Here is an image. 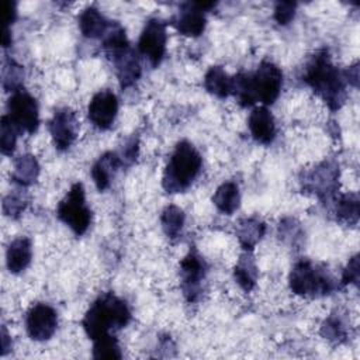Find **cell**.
I'll return each mask as SVG.
<instances>
[{"mask_svg": "<svg viewBox=\"0 0 360 360\" xmlns=\"http://www.w3.org/2000/svg\"><path fill=\"white\" fill-rule=\"evenodd\" d=\"M302 82L318 94L326 105L336 111L346 100V77L330 60L326 49L316 51L307 62L302 72Z\"/></svg>", "mask_w": 360, "mask_h": 360, "instance_id": "cell-1", "label": "cell"}, {"mask_svg": "<svg viewBox=\"0 0 360 360\" xmlns=\"http://www.w3.org/2000/svg\"><path fill=\"white\" fill-rule=\"evenodd\" d=\"M131 321L128 304L112 292L101 294L87 309L82 325L87 336L94 340L111 330L125 328Z\"/></svg>", "mask_w": 360, "mask_h": 360, "instance_id": "cell-2", "label": "cell"}, {"mask_svg": "<svg viewBox=\"0 0 360 360\" xmlns=\"http://www.w3.org/2000/svg\"><path fill=\"white\" fill-rule=\"evenodd\" d=\"M202 167V158L188 141H180L165 167L162 186L167 193H183L197 179Z\"/></svg>", "mask_w": 360, "mask_h": 360, "instance_id": "cell-3", "label": "cell"}, {"mask_svg": "<svg viewBox=\"0 0 360 360\" xmlns=\"http://www.w3.org/2000/svg\"><path fill=\"white\" fill-rule=\"evenodd\" d=\"M288 284L294 294L312 298L328 295L338 287L332 276L323 267L308 259H301L292 266Z\"/></svg>", "mask_w": 360, "mask_h": 360, "instance_id": "cell-4", "label": "cell"}, {"mask_svg": "<svg viewBox=\"0 0 360 360\" xmlns=\"http://www.w3.org/2000/svg\"><path fill=\"white\" fill-rule=\"evenodd\" d=\"M56 217L77 236L86 233L91 222V211L87 207L84 187L82 183L72 184L68 194L58 204Z\"/></svg>", "mask_w": 360, "mask_h": 360, "instance_id": "cell-5", "label": "cell"}, {"mask_svg": "<svg viewBox=\"0 0 360 360\" xmlns=\"http://www.w3.org/2000/svg\"><path fill=\"white\" fill-rule=\"evenodd\" d=\"M283 87V72L271 60H262L256 72L249 73V89L255 103L271 105Z\"/></svg>", "mask_w": 360, "mask_h": 360, "instance_id": "cell-6", "label": "cell"}, {"mask_svg": "<svg viewBox=\"0 0 360 360\" xmlns=\"http://www.w3.org/2000/svg\"><path fill=\"white\" fill-rule=\"evenodd\" d=\"M301 187L321 201L326 202L335 197L339 187V166L335 160H323L312 169L302 172Z\"/></svg>", "mask_w": 360, "mask_h": 360, "instance_id": "cell-7", "label": "cell"}, {"mask_svg": "<svg viewBox=\"0 0 360 360\" xmlns=\"http://www.w3.org/2000/svg\"><path fill=\"white\" fill-rule=\"evenodd\" d=\"M207 270V262L195 246H191L188 253L180 262V285L188 302H195L201 298Z\"/></svg>", "mask_w": 360, "mask_h": 360, "instance_id": "cell-8", "label": "cell"}, {"mask_svg": "<svg viewBox=\"0 0 360 360\" xmlns=\"http://www.w3.org/2000/svg\"><path fill=\"white\" fill-rule=\"evenodd\" d=\"M7 117L20 129V132L34 134L39 125L38 103L24 89L11 93L7 101Z\"/></svg>", "mask_w": 360, "mask_h": 360, "instance_id": "cell-9", "label": "cell"}, {"mask_svg": "<svg viewBox=\"0 0 360 360\" xmlns=\"http://www.w3.org/2000/svg\"><path fill=\"white\" fill-rule=\"evenodd\" d=\"M166 41H167L166 22L156 17L149 18L145 22L143 30L141 32V37L138 41V51L155 68L162 62L165 56Z\"/></svg>", "mask_w": 360, "mask_h": 360, "instance_id": "cell-10", "label": "cell"}, {"mask_svg": "<svg viewBox=\"0 0 360 360\" xmlns=\"http://www.w3.org/2000/svg\"><path fill=\"white\" fill-rule=\"evenodd\" d=\"M79 120L76 112L69 107L55 110L48 122V129L52 136L53 145L58 150H66L76 141L79 134Z\"/></svg>", "mask_w": 360, "mask_h": 360, "instance_id": "cell-11", "label": "cell"}, {"mask_svg": "<svg viewBox=\"0 0 360 360\" xmlns=\"http://www.w3.org/2000/svg\"><path fill=\"white\" fill-rule=\"evenodd\" d=\"M25 328L28 336L35 342L51 339L58 328L56 311L44 302L34 304L27 312Z\"/></svg>", "mask_w": 360, "mask_h": 360, "instance_id": "cell-12", "label": "cell"}, {"mask_svg": "<svg viewBox=\"0 0 360 360\" xmlns=\"http://www.w3.org/2000/svg\"><path fill=\"white\" fill-rule=\"evenodd\" d=\"M117 112H118L117 96L108 89L97 91L91 97L87 107L89 120L96 128L101 131L108 129L112 125L117 117Z\"/></svg>", "mask_w": 360, "mask_h": 360, "instance_id": "cell-13", "label": "cell"}, {"mask_svg": "<svg viewBox=\"0 0 360 360\" xmlns=\"http://www.w3.org/2000/svg\"><path fill=\"white\" fill-rule=\"evenodd\" d=\"M115 68V73L122 89L132 86L141 76L142 68L139 62L138 52L129 46L118 51L117 53L108 56Z\"/></svg>", "mask_w": 360, "mask_h": 360, "instance_id": "cell-14", "label": "cell"}, {"mask_svg": "<svg viewBox=\"0 0 360 360\" xmlns=\"http://www.w3.org/2000/svg\"><path fill=\"white\" fill-rule=\"evenodd\" d=\"M172 24L181 35L198 37L205 30V11H202L195 1L183 3L177 15L172 20Z\"/></svg>", "mask_w": 360, "mask_h": 360, "instance_id": "cell-15", "label": "cell"}, {"mask_svg": "<svg viewBox=\"0 0 360 360\" xmlns=\"http://www.w3.org/2000/svg\"><path fill=\"white\" fill-rule=\"evenodd\" d=\"M252 138L263 145H269L276 138V122L270 110L264 105L255 107L248 118Z\"/></svg>", "mask_w": 360, "mask_h": 360, "instance_id": "cell-16", "label": "cell"}, {"mask_svg": "<svg viewBox=\"0 0 360 360\" xmlns=\"http://www.w3.org/2000/svg\"><path fill=\"white\" fill-rule=\"evenodd\" d=\"M120 166H122V160L115 152H105L96 160L91 167V177L98 191H104L110 187L111 180Z\"/></svg>", "mask_w": 360, "mask_h": 360, "instance_id": "cell-17", "label": "cell"}, {"mask_svg": "<svg viewBox=\"0 0 360 360\" xmlns=\"http://www.w3.org/2000/svg\"><path fill=\"white\" fill-rule=\"evenodd\" d=\"M32 259V245L27 236L15 238L10 242L6 252V263L10 273H21L28 267Z\"/></svg>", "mask_w": 360, "mask_h": 360, "instance_id": "cell-18", "label": "cell"}, {"mask_svg": "<svg viewBox=\"0 0 360 360\" xmlns=\"http://www.w3.org/2000/svg\"><path fill=\"white\" fill-rule=\"evenodd\" d=\"M236 238L243 250H253L266 233V224L257 217L242 218L235 226Z\"/></svg>", "mask_w": 360, "mask_h": 360, "instance_id": "cell-19", "label": "cell"}, {"mask_svg": "<svg viewBox=\"0 0 360 360\" xmlns=\"http://www.w3.org/2000/svg\"><path fill=\"white\" fill-rule=\"evenodd\" d=\"M112 21L107 20L98 8H96L94 6L86 7L80 15H79V28L80 32L90 39H96V38H103L105 35V32L108 31L110 25Z\"/></svg>", "mask_w": 360, "mask_h": 360, "instance_id": "cell-20", "label": "cell"}, {"mask_svg": "<svg viewBox=\"0 0 360 360\" xmlns=\"http://www.w3.org/2000/svg\"><path fill=\"white\" fill-rule=\"evenodd\" d=\"M233 277H235V281L239 284V287L246 292H250L256 287L259 270L256 266L255 256L250 250H245L239 256L236 266L233 269Z\"/></svg>", "mask_w": 360, "mask_h": 360, "instance_id": "cell-21", "label": "cell"}, {"mask_svg": "<svg viewBox=\"0 0 360 360\" xmlns=\"http://www.w3.org/2000/svg\"><path fill=\"white\" fill-rule=\"evenodd\" d=\"M39 176V163L34 155L24 153L14 159L11 180L17 186L28 187L37 181Z\"/></svg>", "mask_w": 360, "mask_h": 360, "instance_id": "cell-22", "label": "cell"}, {"mask_svg": "<svg viewBox=\"0 0 360 360\" xmlns=\"http://www.w3.org/2000/svg\"><path fill=\"white\" fill-rule=\"evenodd\" d=\"M214 205L226 215H232L240 204L239 187L235 181H224L212 195Z\"/></svg>", "mask_w": 360, "mask_h": 360, "instance_id": "cell-23", "label": "cell"}, {"mask_svg": "<svg viewBox=\"0 0 360 360\" xmlns=\"http://www.w3.org/2000/svg\"><path fill=\"white\" fill-rule=\"evenodd\" d=\"M204 87L208 93L225 98L231 96V76L221 66H211L204 76Z\"/></svg>", "mask_w": 360, "mask_h": 360, "instance_id": "cell-24", "label": "cell"}, {"mask_svg": "<svg viewBox=\"0 0 360 360\" xmlns=\"http://www.w3.org/2000/svg\"><path fill=\"white\" fill-rule=\"evenodd\" d=\"M360 201L356 193H347L338 197L335 202L336 219L349 225H356L359 221Z\"/></svg>", "mask_w": 360, "mask_h": 360, "instance_id": "cell-25", "label": "cell"}, {"mask_svg": "<svg viewBox=\"0 0 360 360\" xmlns=\"http://www.w3.org/2000/svg\"><path fill=\"white\" fill-rule=\"evenodd\" d=\"M186 221V214L177 205H167L160 215V224L165 235L169 239H176L180 236Z\"/></svg>", "mask_w": 360, "mask_h": 360, "instance_id": "cell-26", "label": "cell"}, {"mask_svg": "<svg viewBox=\"0 0 360 360\" xmlns=\"http://www.w3.org/2000/svg\"><path fill=\"white\" fill-rule=\"evenodd\" d=\"M321 335L333 343H342L347 339V323L339 312H333L323 321Z\"/></svg>", "mask_w": 360, "mask_h": 360, "instance_id": "cell-27", "label": "cell"}, {"mask_svg": "<svg viewBox=\"0 0 360 360\" xmlns=\"http://www.w3.org/2000/svg\"><path fill=\"white\" fill-rule=\"evenodd\" d=\"M22 80H24V69L21 65H18L14 59L6 58L1 69V83L3 89L7 91H17L22 89Z\"/></svg>", "mask_w": 360, "mask_h": 360, "instance_id": "cell-28", "label": "cell"}, {"mask_svg": "<svg viewBox=\"0 0 360 360\" xmlns=\"http://www.w3.org/2000/svg\"><path fill=\"white\" fill-rule=\"evenodd\" d=\"M93 357L94 359H121V349L118 340L111 333L103 335L93 340Z\"/></svg>", "mask_w": 360, "mask_h": 360, "instance_id": "cell-29", "label": "cell"}, {"mask_svg": "<svg viewBox=\"0 0 360 360\" xmlns=\"http://www.w3.org/2000/svg\"><path fill=\"white\" fill-rule=\"evenodd\" d=\"M22 188L24 187L18 186V188L10 191L3 198V212H4L6 217L15 219L25 210V207L28 204V197H27V193Z\"/></svg>", "mask_w": 360, "mask_h": 360, "instance_id": "cell-30", "label": "cell"}, {"mask_svg": "<svg viewBox=\"0 0 360 360\" xmlns=\"http://www.w3.org/2000/svg\"><path fill=\"white\" fill-rule=\"evenodd\" d=\"M18 134H21L20 129L11 122V120L7 115H3L0 122V149L3 155H13Z\"/></svg>", "mask_w": 360, "mask_h": 360, "instance_id": "cell-31", "label": "cell"}, {"mask_svg": "<svg viewBox=\"0 0 360 360\" xmlns=\"http://www.w3.org/2000/svg\"><path fill=\"white\" fill-rule=\"evenodd\" d=\"M297 3L295 1H278L274 7V20L280 25H287L295 15Z\"/></svg>", "mask_w": 360, "mask_h": 360, "instance_id": "cell-32", "label": "cell"}, {"mask_svg": "<svg viewBox=\"0 0 360 360\" xmlns=\"http://www.w3.org/2000/svg\"><path fill=\"white\" fill-rule=\"evenodd\" d=\"M359 281V256H353L347 266L343 270L342 278H340V285H347V284H357Z\"/></svg>", "mask_w": 360, "mask_h": 360, "instance_id": "cell-33", "label": "cell"}, {"mask_svg": "<svg viewBox=\"0 0 360 360\" xmlns=\"http://www.w3.org/2000/svg\"><path fill=\"white\" fill-rule=\"evenodd\" d=\"M138 156V138L132 136L131 139L127 141L125 146L122 148V153L120 155L121 160H122V165L127 163V165H131L132 162H135Z\"/></svg>", "mask_w": 360, "mask_h": 360, "instance_id": "cell-34", "label": "cell"}, {"mask_svg": "<svg viewBox=\"0 0 360 360\" xmlns=\"http://www.w3.org/2000/svg\"><path fill=\"white\" fill-rule=\"evenodd\" d=\"M1 11H3V28H10L17 17V7L15 3L11 0L1 1Z\"/></svg>", "mask_w": 360, "mask_h": 360, "instance_id": "cell-35", "label": "cell"}, {"mask_svg": "<svg viewBox=\"0 0 360 360\" xmlns=\"http://www.w3.org/2000/svg\"><path fill=\"white\" fill-rule=\"evenodd\" d=\"M343 75H345L347 83H350L352 86L357 87V83H359V65L357 63H354L353 66L345 69Z\"/></svg>", "mask_w": 360, "mask_h": 360, "instance_id": "cell-36", "label": "cell"}, {"mask_svg": "<svg viewBox=\"0 0 360 360\" xmlns=\"http://www.w3.org/2000/svg\"><path fill=\"white\" fill-rule=\"evenodd\" d=\"M8 339H10V338H8V333H7L6 328L3 326V328H1V349H3V350H1V354H3V356H6L7 352L11 349V343L8 345Z\"/></svg>", "mask_w": 360, "mask_h": 360, "instance_id": "cell-37", "label": "cell"}, {"mask_svg": "<svg viewBox=\"0 0 360 360\" xmlns=\"http://www.w3.org/2000/svg\"><path fill=\"white\" fill-rule=\"evenodd\" d=\"M10 44H11L10 28H3V31H1V45H3V48H7Z\"/></svg>", "mask_w": 360, "mask_h": 360, "instance_id": "cell-38", "label": "cell"}]
</instances>
